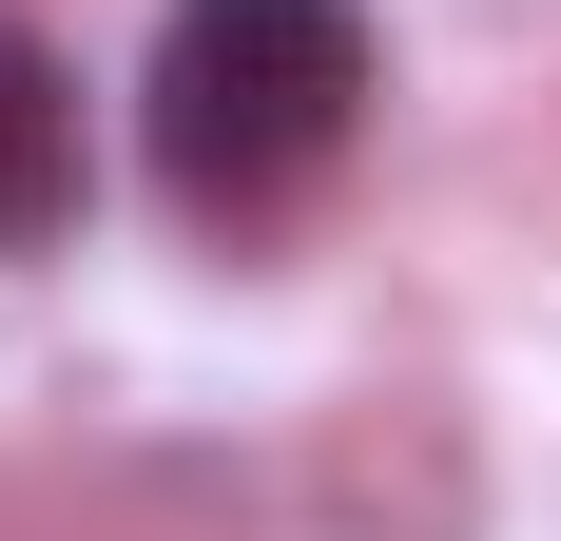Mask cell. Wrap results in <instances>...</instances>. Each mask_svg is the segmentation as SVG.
<instances>
[{
    "label": "cell",
    "mask_w": 561,
    "mask_h": 541,
    "mask_svg": "<svg viewBox=\"0 0 561 541\" xmlns=\"http://www.w3.org/2000/svg\"><path fill=\"white\" fill-rule=\"evenodd\" d=\"M368 116V0H174L156 78H136V136L194 214H272L348 156Z\"/></svg>",
    "instance_id": "cell-1"
},
{
    "label": "cell",
    "mask_w": 561,
    "mask_h": 541,
    "mask_svg": "<svg viewBox=\"0 0 561 541\" xmlns=\"http://www.w3.org/2000/svg\"><path fill=\"white\" fill-rule=\"evenodd\" d=\"M58 232H78V78L39 20H0V252H58Z\"/></svg>",
    "instance_id": "cell-2"
}]
</instances>
